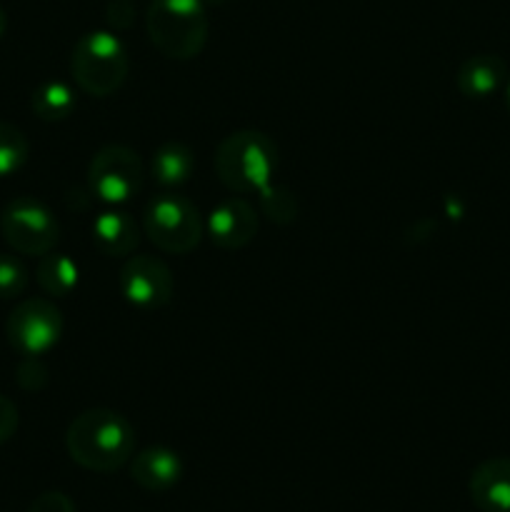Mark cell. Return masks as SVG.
Instances as JSON below:
<instances>
[{"mask_svg": "<svg viewBox=\"0 0 510 512\" xmlns=\"http://www.w3.org/2000/svg\"><path fill=\"white\" fill-rule=\"evenodd\" d=\"M65 450L80 468L115 473L135 455V428L115 410H83L65 430Z\"/></svg>", "mask_w": 510, "mask_h": 512, "instance_id": "6da1fadb", "label": "cell"}, {"mask_svg": "<svg viewBox=\"0 0 510 512\" xmlns=\"http://www.w3.org/2000/svg\"><path fill=\"white\" fill-rule=\"evenodd\" d=\"M215 175L238 195L263 193L278 170V145L260 130H238L215 150Z\"/></svg>", "mask_w": 510, "mask_h": 512, "instance_id": "7a4b0ae2", "label": "cell"}, {"mask_svg": "<svg viewBox=\"0 0 510 512\" xmlns=\"http://www.w3.org/2000/svg\"><path fill=\"white\" fill-rule=\"evenodd\" d=\"M145 30L165 58L193 60L208 43V13L200 0H150Z\"/></svg>", "mask_w": 510, "mask_h": 512, "instance_id": "3957f363", "label": "cell"}, {"mask_svg": "<svg viewBox=\"0 0 510 512\" xmlns=\"http://www.w3.org/2000/svg\"><path fill=\"white\" fill-rule=\"evenodd\" d=\"M130 58L123 40L110 30L80 35L70 55V75L85 95L110 98L128 80Z\"/></svg>", "mask_w": 510, "mask_h": 512, "instance_id": "277c9868", "label": "cell"}, {"mask_svg": "<svg viewBox=\"0 0 510 512\" xmlns=\"http://www.w3.org/2000/svg\"><path fill=\"white\" fill-rule=\"evenodd\" d=\"M143 233L163 253L185 255L200 245L205 235V220L198 205L185 195L160 193L145 205Z\"/></svg>", "mask_w": 510, "mask_h": 512, "instance_id": "5b68a950", "label": "cell"}, {"mask_svg": "<svg viewBox=\"0 0 510 512\" xmlns=\"http://www.w3.org/2000/svg\"><path fill=\"white\" fill-rule=\"evenodd\" d=\"M0 233L15 253L40 258L58 245L60 223L48 205L30 195H20L3 208Z\"/></svg>", "mask_w": 510, "mask_h": 512, "instance_id": "8992f818", "label": "cell"}, {"mask_svg": "<svg viewBox=\"0 0 510 512\" xmlns=\"http://www.w3.org/2000/svg\"><path fill=\"white\" fill-rule=\"evenodd\" d=\"M145 180L143 158L128 145H105L88 165V190L105 205L128 203Z\"/></svg>", "mask_w": 510, "mask_h": 512, "instance_id": "52a82bcc", "label": "cell"}, {"mask_svg": "<svg viewBox=\"0 0 510 512\" xmlns=\"http://www.w3.org/2000/svg\"><path fill=\"white\" fill-rule=\"evenodd\" d=\"M5 335L23 358H40L58 345L63 335V313L50 300L28 298L8 315Z\"/></svg>", "mask_w": 510, "mask_h": 512, "instance_id": "ba28073f", "label": "cell"}, {"mask_svg": "<svg viewBox=\"0 0 510 512\" xmlns=\"http://www.w3.org/2000/svg\"><path fill=\"white\" fill-rule=\"evenodd\" d=\"M123 298L140 310H158L173 298V273L155 255H133L123 263L118 275Z\"/></svg>", "mask_w": 510, "mask_h": 512, "instance_id": "9c48e42d", "label": "cell"}, {"mask_svg": "<svg viewBox=\"0 0 510 512\" xmlns=\"http://www.w3.org/2000/svg\"><path fill=\"white\" fill-rule=\"evenodd\" d=\"M205 233L220 250H240L258 235V213L248 200L233 195L210 210Z\"/></svg>", "mask_w": 510, "mask_h": 512, "instance_id": "30bf717a", "label": "cell"}, {"mask_svg": "<svg viewBox=\"0 0 510 512\" xmlns=\"http://www.w3.org/2000/svg\"><path fill=\"white\" fill-rule=\"evenodd\" d=\"M130 478L150 493H165L183 478V460L175 450L153 445L130 458Z\"/></svg>", "mask_w": 510, "mask_h": 512, "instance_id": "8fae6325", "label": "cell"}, {"mask_svg": "<svg viewBox=\"0 0 510 512\" xmlns=\"http://www.w3.org/2000/svg\"><path fill=\"white\" fill-rule=\"evenodd\" d=\"M470 500L483 512H510V458H490L470 475Z\"/></svg>", "mask_w": 510, "mask_h": 512, "instance_id": "7c38bea8", "label": "cell"}, {"mask_svg": "<svg viewBox=\"0 0 510 512\" xmlns=\"http://www.w3.org/2000/svg\"><path fill=\"white\" fill-rule=\"evenodd\" d=\"M93 243L98 250L108 258H123L130 255L140 243V228L125 210L110 208L103 210L98 218L93 220Z\"/></svg>", "mask_w": 510, "mask_h": 512, "instance_id": "4fadbf2b", "label": "cell"}, {"mask_svg": "<svg viewBox=\"0 0 510 512\" xmlns=\"http://www.w3.org/2000/svg\"><path fill=\"white\" fill-rule=\"evenodd\" d=\"M505 83H508V65L500 55H473L458 70V90L465 98L483 100L498 93Z\"/></svg>", "mask_w": 510, "mask_h": 512, "instance_id": "5bb4252c", "label": "cell"}, {"mask_svg": "<svg viewBox=\"0 0 510 512\" xmlns=\"http://www.w3.org/2000/svg\"><path fill=\"white\" fill-rule=\"evenodd\" d=\"M193 170V150L183 143H175V140L160 145L153 153V160H150V173H153L155 183L163 185V188H178V185L188 183Z\"/></svg>", "mask_w": 510, "mask_h": 512, "instance_id": "9a60e30c", "label": "cell"}, {"mask_svg": "<svg viewBox=\"0 0 510 512\" xmlns=\"http://www.w3.org/2000/svg\"><path fill=\"white\" fill-rule=\"evenodd\" d=\"M35 280H38L40 290L50 298H68L80 283V268L73 258L65 253H50L40 255L38 268H35Z\"/></svg>", "mask_w": 510, "mask_h": 512, "instance_id": "2e32d148", "label": "cell"}, {"mask_svg": "<svg viewBox=\"0 0 510 512\" xmlns=\"http://www.w3.org/2000/svg\"><path fill=\"white\" fill-rule=\"evenodd\" d=\"M78 95L65 80H45L30 95V108L45 123H58L73 115Z\"/></svg>", "mask_w": 510, "mask_h": 512, "instance_id": "e0dca14e", "label": "cell"}, {"mask_svg": "<svg viewBox=\"0 0 510 512\" xmlns=\"http://www.w3.org/2000/svg\"><path fill=\"white\" fill-rule=\"evenodd\" d=\"M30 145L20 128L10 123H0V178L18 173L28 163Z\"/></svg>", "mask_w": 510, "mask_h": 512, "instance_id": "ac0fdd59", "label": "cell"}, {"mask_svg": "<svg viewBox=\"0 0 510 512\" xmlns=\"http://www.w3.org/2000/svg\"><path fill=\"white\" fill-rule=\"evenodd\" d=\"M260 195V213L278 225H288L298 218V200L283 185L270 183Z\"/></svg>", "mask_w": 510, "mask_h": 512, "instance_id": "d6986e66", "label": "cell"}, {"mask_svg": "<svg viewBox=\"0 0 510 512\" xmlns=\"http://www.w3.org/2000/svg\"><path fill=\"white\" fill-rule=\"evenodd\" d=\"M28 288V268L18 255L0 253V300L20 298Z\"/></svg>", "mask_w": 510, "mask_h": 512, "instance_id": "ffe728a7", "label": "cell"}, {"mask_svg": "<svg viewBox=\"0 0 510 512\" xmlns=\"http://www.w3.org/2000/svg\"><path fill=\"white\" fill-rule=\"evenodd\" d=\"M15 383L28 393H40L48 385V368L40 358H23L15 370Z\"/></svg>", "mask_w": 510, "mask_h": 512, "instance_id": "44dd1931", "label": "cell"}, {"mask_svg": "<svg viewBox=\"0 0 510 512\" xmlns=\"http://www.w3.org/2000/svg\"><path fill=\"white\" fill-rule=\"evenodd\" d=\"M28 512H78V510H75V503L65 493L48 490V493L38 495V498L30 503Z\"/></svg>", "mask_w": 510, "mask_h": 512, "instance_id": "7402d4cb", "label": "cell"}, {"mask_svg": "<svg viewBox=\"0 0 510 512\" xmlns=\"http://www.w3.org/2000/svg\"><path fill=\"white\" fill-rule=\"evenodd\" d=\"M18 423L20 415L15 403L10 398H5V395H0V445L13 438L15 430H18Z\"/></svg>", "mask_w": 510, "mask_h": 512, "instance_id": "603a6c76", "label": "cell"}, {"mask_svg": "<svg viewBox=\"0 0 510 512\" xmlns=\"http://www.w3.org/2000/svg\"><path fill=\"white\" fill-rule=\"evenodd\" d=\"M108 20L115 28H128L133 23V8H130V0H113L108 5Z\"/></svg>", "mask_w": 510, "mask_h": 512, "instance_id": "cb8c5ba5", "label": "cell"}, {"mask_svg": "<svg viewBox=\"0 0 510 512\" xmlns=\"http://www.w3.org/2000/svg\"><path fill=\"white\" fill-rule=\"evenodd\" d=\"M5 28H8V15H5V10L0 8V38H3Z\"/></svg>", "mask_w": 510, "mask_h": 512, "instance_id": "d4e9b609", "label": "cell"}, {"mask_svg": "<svg viewBox=\"0 0 510 512\" xmlns=\"http://www.w3.org/2000/svg\"><path fill=\"white\" fill-rule=\"evenodd\" d=\"M200 3H203L205 8H218V5H225L228 0H200Z\"/></svg>", "mask_w": 510, "mask_h": 512, "instance_id": "484cf974", "label": "cell"}, {"mask_svg": "<svg viewBox=\"0 0 510 512\" xmlns=\"http://www.w3.org/2000/svg\"><path fill=\"white\" fill-rule=\"evenodd\" d=\"M505 105H508V110H510V78H508V83H505Z\"/></svg>", "mask_w": 510, "mask_h": 512, "instance_id": "4316f807", "label": "cell"}]
</instances>
